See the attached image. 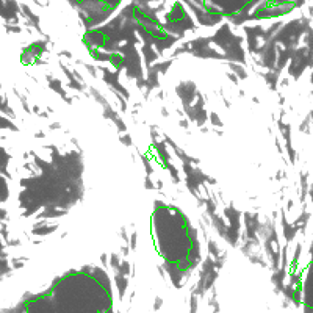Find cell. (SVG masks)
Returning <instances> with one entry per match:
<instances>
[{"mask_svg": "<svg viewBox=\"0 0 313 313\" xmlns=\"http://www.w3.org/2000/svg\"><path fill=\"white\" fill-rule=\"evenodd\" d=\"M44 313H111L108 283L88 271L64 276L42 297Z\"/></svg>", "mask_w": 313, "mask_h": 313, "instance_id": "cell-1", "label": "cell"}, {"mask_svg": "<svg viewBox=\"0 0 313 313\" xmlns=\"http://www.w3.org/2000/svg\"><path fill=\"white\" fill-rule=\"evenodd\" d=\"M155 247L167 266L187 271L196 261V243L185 216L172 207H160L152 216Z\"/></svg>", "mask_w": 313, "mask_h": 313, "instance_id": "cell-2", "label": "cell"}]
</instances>
